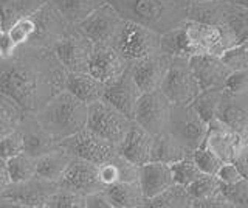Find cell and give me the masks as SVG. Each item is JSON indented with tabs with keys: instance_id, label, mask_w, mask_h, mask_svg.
<instances>
[{
	"instance_id": "8d00e7d4",
	"label": "cell",
	"mask_w": 248,
	"mask_h": 208,
	"mask_svg": "<svg viewBox=\"0 0 248 208\" xmlns=\"http://www.w3.org/2000/svg\"><path fill=\"white\" fill-rule=\"evenodd\" d=\"M170 169H172L175 183H180L183 187H189L192 182H196L199 177L203 176L202 169L196 163V160L192 159V154L172 163L170 165Z\"/></svg>"
},
{
	"instance_id": "680465c9",
	"label": "cell",
	"mask_w": 248,
	"mask_h": 208,
	"mask_svg": "<svg viewBox=\"0 0 248 208\" xmlns=\"http://www.w3.org/2000/svg\"><path fill=\"white\" fill-rule=\"evenodd\" d=\"M2 59H3V58H2V56H0V61H2Z\"/></svg>"
},
{
	"instance_id": "d6986e66",
	"label": "cell",
	"mask_w": 248,
	"mask_h": 208,
	"mask_svg": "<svg viewBox=\"0 0 248 208\" xmlns=\"http://www.w3.org/2000/svg\"><path fill=\"white\" fill-rule=\"evenodd\" d=\"M130 61L113 45H95L89 72L104 84H110L130 67Z\"/></svg>"
},
{
	"instance_id": "7dc6e473",
	"label": "cell",
	"mask_w": 248,
	"mask_h": 208,
	"mask_svg": "<svg viewBox=\"0 0 248 208\" xmlns=\"http://www.w3.org/2000/svg\"><path fill=\"white\" fill-rule=\"evenodd\" d=\"M225 90L230 94H242V92H248V68L244 70H234L228 76L227 86Z\"/></svg>"
},
{
	"instance_id": "9f6ffc18",
	"label": "cell",
	"mask_w": 248,
	"mask_h": 208,
	"mask_svg": "<svg viewBox=\"0 0 248 208\" xmlns=\"http://www.w3.org/2000/svg\"><path fill=\"white\" fill-rule=\"evenodd\" d=\"M0 30H3V22H2V14H0Z\"/></svg>"
},
{
	"instance_id": "9c48e42d",
	"label": "cell",
	"mask_w": 248,
	"mask_h": 208,
	"mask_svg": "<svg viewBox=\"0 0 248 208\" xmlns=\"http://www.w3.org/2000/svg\"><path fill=\"white\" fill-rule=\"evenodd\" d=\"M61 146L73 157L84 159L92 163H106L120 154L118 146L106 140L90 128H84L72 137L61 140Z\"/></svg>"
},
{
	"instance_id": "cb8c5ba5",
	"label": "cell",
	"mask_w": 248,
	"mask_h": 208,
	"mask_svg": "<svg viewBox=\"0 0 248 208\" xmlns=\"http://www.w3.org/2000/svg\"><path fill=\"white\" fill-rule=\"evenodd\" d=\"M20 130L23 134V138H25V152L36 159L61 146V142L58 138H54L48 130H45L41 126V123L36 120L34 113H27V117L20 126Z\"/></svg>"
},
{
	"instance_id": "ba28073f",
	"label": "cell",
	"mask_w": 248,
	"mask_h": 208,
	"mask_svg": "<svg viewBox=\"0 0 248 208\" xmlns=\"http://www.w3.org/2000/svg\"><path fill=\"white\" fill-rule=\"evenodd\" d=\"M200 84L194 75L189 58H172L161 92L175 106H189L200 94Z\"/></svg>"
},
{
	"instance_id": "7a4b0ae2",
	"label": "cell",
	"mask_w": 248,
	"mask_h": 208,
	"mask_svg": "<svg viewBox=\"0 0 248 208\" xmlns=\"http://www.w3.org/2000/svg\"><path fill=\"white\" fill-rule=\"evenodd\" d=\"M124 20L147 27L160 34L188 22V0H107Z\"/></svg>"
},
{
	"instance_id": "7c38bea8",
	"label": "cell",
	"mask_w": 248,
	"mask_h": 208,
	"mask_svg": "<svg viewBox=\"0 0 248 208\" xmlns=\"http://www.w3.org/2000/svg\"><path fill=\"white\" fill-rule=\"evenodd\" d=\"M124 22L126 20L120 16V13L106 0V3L82 20L78 28L95 45H113Z\"/></svg>"
},
{
	"instance_id": "3957f363",
	"label": "cell",
	"mask_w": 248,
	"mask_h": 208,
	"mask_svg": "<svg viewBox=\"0 0 248 208\" xmlns=\"http://www.w3.org/2000/svg\"><path fill=\"white\" fill-rule=\"evenodd\" d=\"M34 115L41 126L61 142L87 128L89 104L64 89Z\"/></svg>"
},
{
	"instance_id": "8fae6325",
	"label": "cell",
	"mask_w": 248,
	"mask_h": 208,
	"mask_svg": "<svg viewBox=\"0 0 248 208\" xmlns=\"http://www.w3.org/2000/svg\"><path fill=\"white\" fill-rule=\"evenodd\" d=\"M186 37L192 56L194 55H211L222 56L225 51L236 47L234 42L230 39V36L222 28L203 24L197 20H188L185 24Z\"/></svg>"
},
{
	"instance_id": "ee69618b",
	"label": "cell",
	"mask_w": 248,
	"mask_h": 208,
	"mask_svg": "<svg viewBox=\"0 0 248 208\" xmlns=\"http://www.w3.org/2000/svg\"><path fill=\"white\" fill-rule=\"evenodd\" d=\"M222 59L232 72L244 70V68H248V48L245 45L239 44L236 47L225 51L222 55Z\"/></svg>"
},
{
	"instance_id": "8992f818",
	"label": "cell",
	"mask_w": 248,
	"mask_h": 208,
	"mask_svg": "<svg viewBox=\"0 0 248 208\" xmlns=\"http://www.w3.org/2000/svg\"><path fill=\"white\" fill-rule=\"evenodd\" d=\"M134 120L121 112L106 98L89 104V121L87 128L104 137L106 140L120 146L130 130Z\"/></svg>"
},
{
	"instance_id": "44dd1931",
	"label": "cell",
	"mask_w": 248,
	"mask_h": 208,
	"mask_svg": "<svg viewBox=\"0 0 248 208\" xmlns=\"http://www.w3.org/2000/svg\"><path fill=\"white\" fill-rule=\"evenodd\" d=\"M189 64L194 75L200 84L202 90L205 89H225L231 75V68L225 64L222 56L211 55H194L189 58Z\"/></svg>"
},
{
	"instance_id": "d590c367",
	"label": "cell",
	"mask_w": 248,
	"mask_h": 208,
	"mask_svg": "<svg viewBox=\"0 0 248 208\" xmlns=\"http://www.w3.org/2000/svg\"><path fill=\"white\" fill-rule=\"evenodd\" d=\"M8 166H10L13 182H23L37 176L36 157L30 156L28 152H22L19 156L10 159L8 160Z\"/></svg>"
},
{
	"instance_id": "f5cc1de1",
	"label": "cell",
	"mask_w": 248,
	"mask_h": 208,
	"mask_svg": "<svg viewBox=\"0 0 248 208\" xmlns=\"http://www.w3.org/2000/svg\"><path fill=\"white\" fill-rule=\"evenodd\" d=\"M234 163L239 166L240 173L244 174L245 179H248V144H245V148L240 151L237 159L234 160Z\"/></svg>"
},
{
	"instance_id": "11a10c76",
	"label": "cell",
	"mask_w": 248,
	"mask_h": 208,
	"mask_svg": "<svg viewBox=\"0 0 248 208\" xmlns=\"http://www.w3.org/2000/svg\"><path fill=\"white\" fill-rule=\"evenodd\" d=\"M188 2H216V0H188Z\"/></svg>"
},
{
	"instance_id": "f6af8a7d",
	"label": "cell",
	"mask_w": 248,
	"mask_h": 208,
	"mask_svg": "<svg viewBox=\"0 0 248 208\" xmlns=\"http://www.w3.org/2000/svg\"><path fill=\"white\" fill-rule=\"evenodd\" d=\"M118 157H120V154L115 159L99 165V179L106 188L121 182V169L118 163Z\"/></svg>"
},
{
	"instance_id": "1f68e13d",
	"label": "cell",
	"mask_w": 248,
	"mask_h": 208,
	"mask_svg": "<svg viewBox=\"0 0 248 208\" xmlns=\"http://www.w3.org/2000/svg\"><path fill=\"white\" fill-rule=\"evenodd\" d=\"M45 2L46 0H0L3 30H8L23 17L33 16Z\"/></svg>"
},
{
	"instance_id": "db71d44e",
	"label": "cell",
	"mask_w": 248,
	"mask_h": 208,
	"mask_svg": "<svg viewBox=\"0 0 248 208\" xmlns=\"http://www.w3.org/2000/svg\"><path fill=\"white\" fill-rule=\"evenodd\" d=\"M230 2L237 3V5H244V6H247V8H248V0H230Z\"/></svg>"
},
{
	"instance_id": "5bb4252c",
	"label": "cell",
	"mask_w": 248,
	"mask_h": 208,
	"mask_svg": "<svg viewBox=\"0 0 248 208\" xmlns=\"http://www.w3.org/2000/svg\"><path fill=\"white\" fill-rule=\"evenodd\" d=\"M33 17L36 20V33L28 44L51 50L75 27L62 16L61 11L48 0L33 14Z\"/></svg>"
},
{
	"instance_id": "603a6c76",
	"label": "cell",
	"mask_w": 248,
	"mask_h": 208,
	"mask_svg": "<svg viewBox=\"0 0 248 208\" xmlns=\"http://www.w3.org/2000/svg\"><path fill=\"white\" fill-rule=\"evenodd\" d=\"M154 142H155V135L134 121V125H132L126 138L118 146V149L123 157L130 160L132 163L141 166L152 160Z\"/></svg>"
},
{
	"instance_id": "52a82bcc",
	"label": "cell",
	"mask_w": 248,
	"mask_h": 208,
	"mask_svg": "<svg viewBox=\"0 0 248 208\" xmlns=\"http://www.w3.org/2000/svg\"><path fill=\"white\" fill-rule=\"evenodd\" d=\"M172 134L185 148L196 151L203 146L205 138L209 130V123L202 115L189 106H175L172 104L166 129Z\"/></svg>"
},
{
	"instance_id": "ffe728a7",
	"label": "cell",
	"mask_w": 248,
	"mask_h": 208,
	"mask_svg": "<svg viewBox=\"0 0 248 208\" xmlns=\"http://www.w3.org/2000/svg\"><path fill=\"white\" fill-rule=\"evenodd\" d=\"M141 95H143V92L134 78L132 64H130V67L120 76L118 80L107 84L104 98L107 101H110L113 106L118 107V109L126 113L127 117L134 120L137 106H138V101H140V98H141Z\"/></svg>"
},
{
	"instance_id": "e575fe53",
	"label": "cell",
	"mask_w": 248,
	"mask_h": 208,
	"mask_svg": "<svg viewBox=\"0 0 248 208\" xmlns=\"http://www.w3.org/2000/svg\"><path fill=\"white\" fill-rule=\"evenodd\" d=\"M225 94V89H205L200 90L197 98L192 101V107L196 109L202 117L208 123L216 118L217 109H219L222 96Z\"/></svg>"
},
{
	"instance_id": "277c9868",
	"label": "cell",
	"mask_w": 248,
	"mask_h": 208,
	"mask_svg": "<svg viewBox=\"0 0 248 208\" xmlns=\"http://www.w3.org/2000/svg\"><path fill=\"white\" fill-rule=\"evenodd\" d=\"M188 20H197L222 28L234 45L248 39V8L230 0L189 3Z\"/></svg>"
},
{
	"instance_id": "e0dca14e",
	"label": "cell",
	"mask_w": 248,
	"mask_h": 208,
	"mask_svg": "<svg viewBox=\"0 0 248 208\" xmlns=\"http://www.w3.org/2000/svg\"><path fill=\"white\" fill-rule=\"evenodd\" d=\"M58 183L62 188L78 191L84 196L106 190L99 179V165L78 157H73L72 163L68 165Z\"/></svg>"
},
{
	"instance_id": "f546056e",
	"label": "cell",
	"mask_w": 248,
	"mask_h": 208,
	"mask_svg": "<svg viewBox=\"0 0 248 208\" xmlns=\"http://www.w3.org/2000/svg\"><path fill=\"white\" fill-rule=\"evenodd\" d=\"M27 113L13 96L0 90V138L20 129Z\"/></svg>"
},
{
	"instance_id": "2e32d148",
	"label": "cell",
	"mask_w": 248,
	"mask_h": 208,
	"mask_svg": "<svg viewBox=\"0 0 248 208\" xmlns=\"http://www.w3.org/2000/svg\"><path fill=\"white\" fill-rule=\"evenodd\" d=\"M170 63H172V56L166 55L161 50L132 63V73L143 94L161 90Z\"/></svg>"
},
{
	"instance_id": "4316f807",
	"label": "cell",
	"mask_w": 248,
	"mask_h": 208,
	"mask_svg": "<svg viewBox=\"0 0 248 208\" xmlns=\"http://www.w3.org/2000/svg\"><path fill=\"white\" fill-rule=\"evenodd\" d=\"M115 208H147L149 199L146 197L140 180L120 182L106 188Z\"/></svg>"
},
{
	"instance_id": "60d3db41",
	"label": "cell",
	"mask_w": 248,
	"mask_h": 208,
	"mask_svg": "<svg viewBox=\"0 0 248 208\" xmlns=\"http://www.w3.org/2000/svg\"><path fill=\"white\" fill-rule=\"evenodd\" d=\"M6 32L17 45L28 44L31 39H33V36L36 33V20L33 16L23 17V19L16 22V24H13L10 28L6 30Z\"/></svg>"
},
{
	"instance_id": "f907efd6",
	"label": "cell",
	"mask_w": 248,
	"mask_h": 208,
	"mask_svg": "<svg viewBox=\"0 0 248 208\" xmlns=\"http://www.w3.org/2000/svg\"><path fill=\"white\" fill-rule=\"evenodd\" d=\"M17 47L19 45L11 39V36L8 34L6 30H0V56L3 59L13 56Z\"/></svg>"
},
{
	"instance_id": "f35d334b",
	"label": "cell",
	"mask_w": 248,
	"mask_h": 208,
	"mask_svg": "<svg viewBox=\"0 0 248 208\" xmlns=\"http://www.w3.org/2000/svg\"><path fill=\"white\" fill-rule=\"evenodd\" d=\"M48 208H85V196L78 191L59 187L53 194Z\"/></svg>"
},
{
	"instance_id": "b9f144b4",
	"label": "cell",
	"mask_w": 248,
	"mask_h": 208,
	"mask_svg": "<svg viewBox=\"0 0 248 208\" xmlns=\"http://www.w3.org/2000/svg\"><path fill=\"white\" fill-rule=\"evenodd\" d=\"M22 152H25V138L20 129L0 138V157L10 160Z\"/></svg>"
},
{
	"instance_id": "74e56055",
	"label": "cell",
	"mask_w": 248,
	"mask_h": 208,
	"mask_svg": "<svg viewBox=\"0 0 248 208\" xmlns=\"http://www.w3.org/2000/svg\"><path fill=\"white\" fill-rule=\"evenodd\" d=\"M194 202L197 200H205L208 197H213L214 194L222 191V183L217 179V176L213 174H203L196 182H192L188 187Z\"/></svg>"
},
{
	"instance_id": "ab89813d",
	"label": "cell",
	"mask_w": 248,
	"mask_h": 208,
	"mask_svg": "<svg viewBox=\"0 0 248 208\" xmlns=\"http://www.w3.org/2000/svg\"><path fill=\"white\" fill-rule=\"evenodd\" d=\"M192 159L196 160V163L199 165V168L202 169L203 174L216 176L217 171L220 169V166L223 165V160L217 156V154H214L211 149H208L206 146H200L199 149L194 151Z\"/></svg>"
},
{
	"instance_id": "836d02e7",
	"label": "cell",
	"mask_w": 248,
	"mask_h": 208,
	"mask_svg": "<svg viewBox=\"0 0 248 208\" xmlns=\"http://www.w3.org/2000/svg\"><path fill=\"white\" fill-rule=\"evenodd\" d=\"M160 50L172 58H191L192 53L188 44V37H186L185 25L161 34Z\"/></svg>"
},
{
	"instance_id": "9a60e30c",
	"label": "cell",
	"mask_w": 248,
	"mask_h": 208,
	"mask_svg": "<svg viewBox=\"0 0 248 208\" xmlns=\"http://www.w3.org/2000/svg\"><path fill=\"white\" fill-rule=\"evenodd\" d=\"M170 109H172V103L161 90L144 92L138 101L134 121L149 130L151 134L158 135L168 126Z\"/></svg>"
},
{
	"instance_id": "681fc988",
	"label": "cell",
	"mask_w": 248,
	"mask_h": 208,
	"mask_svg": "<svg viewBox=\"0 0 248 208\" xmlns=\"http://www.w3.org/2000/svg\"><path fill=\"white\" fill-rule=\"evenodd\" d=\"M194 208H232L230 199L225 196V192L220 191L213 197H208L205 200H197L194 202Z\"/></svg>"
},
{
	"instance_id": "6da1fadb",
	"label": "cell",
	"mask_w": 248,
	"mask_h": 208,
	"mask_svg": "<svg viewBox=\"0 0 248 208\" xmlns=\"http://www.w3.org/2000/svg\"><path fill=\"white\" fill-rule=\"evenodd\" d=\"M68 72L51 48L19 45L13 56L0 61V90L23 109L36 113L65 89Z\"/></svg>"
},
{
	"instance_id": "816d5d0a",
	"label": "cell",
	"mask_w": 248,
	"mask_h": 208,
	"mask_svg": "<svg viewBox=\"0 0 248 208\" xmlns=\"http://www.w3.org/2000/svg\"><path fill=\"white\" fill-rule=\"evenodd\" d=\"M11 183H13V179H11V174H10L8 160L0 157V197H2V194Z\"/></svg>"
},
{
	"instance_id": "7bdbcfd3",
	"label": "cell",
	"mask_w": 248,
	"mask_h": 208,
	"mask_svg": "<svg viewBox=\"0 0 248 208\" xmlns=\"http://www.w3.org/2000/svg\"><path fill=\"white\" fill-rule=\"evenodd\" d=\"M222 191L230 199L232 208H248V179L245 177L234 185H222Z\"/></svg>"
},
{
	"instance_id": "4dcf8cb0",
	"label": "cell",
	"mask_w": 248,
	"mask_h": 208,
	"mask_svg": "<svg viewBox=\"0 0 248 208\" xmlns=\"http://www.w3.org/2000/svg\"><path fill=\"white\" fill-rule=\"evenodd\" d=\"M61 11L72 25H79L93 11L106 3V0H48Z\"/></svg>"
},
{
	"instance_id": "6f0895ef",
	"label": "cell",
	"mask_w": 248,
	"mask_h": 208,
	"mask_svg": "<svg viewBox=\"0 0 248 208\" xmlns=\"http://www.w3.org/2000/svg\"><path fill=\"white\" fill-rule=\"evenodd\" d=\"M242 45H245V47H247V48H248V39H247V41H245V42H242Z\"/></svg>"
},
{
	"instance_id": "c3c4849f",
	"label": "cell",
	"mask_w": 248,
	"mask_h": 208,
	"mask_svg": "<svg viewBox=\"0 0 248 208\" xmlns=\"http://www.w3.org/2000/svg\"><path fill=\"white\" fill-rule=\"evenodd\" d=\"M85 208H115L107 191H96L85 196Z\"/></svg>"
},
{
	"instance_id": "d6a6232c",
	"label": "cell",
	"mask_w": 248,
	"mask_h": 208,
	"mask_svg": "<svg viewBox=\"0 0 248 208\" xmlns=\"http://www.w3.org/2000/svg\"><path fill=\"white\" fill-rule=\"evenodd\" d=\"M147 208H194V199L188 187L174 183L158 196L152 197L147 202Z\"/></svg>"
},
{
	"instance_id": "83f0119b",
	"label": "cell",
	"mask_w": 248,
	"mask_h": 208,
	"mask_svg": "<svg viewBox=\"0 0 248 208\" xmlns=\"http://www.w3.org/2000/svg\"><path fill=\"white\" fill-rule=\"evenodd\" d=\"M72 160H73L72 154L67 152L62 146H59V148L36 159L37 176L44 177V179L53 180V182H59L62 174L65 173L68 165L72 163Z\"/></svg>"
},
{
	"instance_id": "bcb514c9",
	"label": "cell",
	"mask_w": 248,
	"mask_h": 208,
	"mask_svg": "<svg viewBox=\"0 0 248 208\" xmlns=\"http://www.w3.org/2000/svg\"><path fill=\"white\" fill-rule=\"evenodd\" d=\"M217 179L220 180L222 185H234L239 180L244 179V174L240 173L239 166L234 161H223V165L217 171Z\"/></svg>"
},
{
	"instance_id": "484cf974",
	"label": "cell",
	"mask_w": 248,
	"mask_h": 208,
	"mask_svg": "<svg viewBox=\"0 0 248 208\" xmlns=\"http://www.w3.org/2000/svg\"><path fill=\"white\" fill-rule=\"evenodd\" d=\"M65 89L85 104H92L104 98L107 84L93 76L90 72H70L67 76Z\"/></svg>"
},
{
	"instance_id": "ac0fdd59",
	"label": "cell",
	"mask_w": 248,
	"mask_h": 208,
	"mask_svg": "<svg viewBox=\"0 0 248 208\" xmlns=\"http://www.w3.org/2000/svg\"><path fill=\"white\" fill-rule=\"evenodd\" d=\"M245 144H248V140L242 138L219 118L209 121V130L203 146L217 154L223 161H234Z\"/></svg>"
},
{
	"instance_id": "7402d4cb",
	"label": "cell",
	"mask_w": 248,
	"mask_h": 208,
	"mask_svg": "<svg viewBox=\"0 0 248 208\" xmlns=\"http://www.w3.org/2000/svg\"><path fill=\"white\" fill-rule=\"evenodd\" d=\"M216 118L248 140V92L230 94L225 90Z\"/></svg>"
},
{
	"instance_id": "f1b7e54d",
	"label": "cell",
	"mask_w": 248,
	"mask_h": 208,
	"mask_svg": "<svg viewBox=\"0 0 248 208\" xmlns=\"http://www.w3.org/2000/svg\"><path fill=\"white\" fill-rule=\"evenodd\" d=\"M191 154L192 151L185 148V146L178 142L172 134L168 132V130H163L161 134L155 135L152 160L165 161V163L172 165L175 161L191 156Z\"/></svg>"
},
{
	"instance_id": "30bf717a",
	"label": "cell",
	"mask_w": 248,
	"mask_h": 208,
	"mask_svg": "<svg viewBox=\"0 0 248 208\" xmlns=\"http://www.w3.org/2000/svg\"><path fill=\"white\" fill-rule=\"evenodd\" d=\"M160 37L161 34L154 30L126 20L113 47L126 56L130 63H135V61L160 50Z\"/></svg>"
},
{
	"instance_id": "4fadbf2b",
	"label": "cell",
	"mask_w": 248,
	"mask_h": 208,
	"mask_svg": "<svg viewBox=\"0 0 248 208\" xmlns=\"http://www.w3.org/2000/svg\"><path fill=\"white\" fill-rule=\"evenodd\" d=\"M95 44L75 25L62 41L54 45L53 51L67 68V72H89Z\"/></svg>"
},
{
	"instance_id": "5b68a950",
	"label": "cell",
	"mask_w": 248,
	"mask_h": 208,
	"mask_svg": "<svg viewBox=\"0 0 248 208\" xmlns=\"http://www.w3.org/2000/svg\"><path fill=\"white\" fill-rule=\"evenodd\" d=\"M59 183L41 176L23 182H13L0 197V208H48Z\"/></svg>"
},
{
	"instance_id": "d4e9b609",
	"label": "cell",
	"mask_w": 248,
	"mask_h": 208,
	"mask_svg": "<svg viewBox=\"0 0 248 208\" xmlns=\"http://www.w3.org/2000/svg\"><path fill=\"white\" fill-rule=\"evenodd\" d=\"M140 183L147 199L158 196L170 185H174V176L169 163L165 161L151 160L140 166Z\"/></svg>"
}]
</instances>
